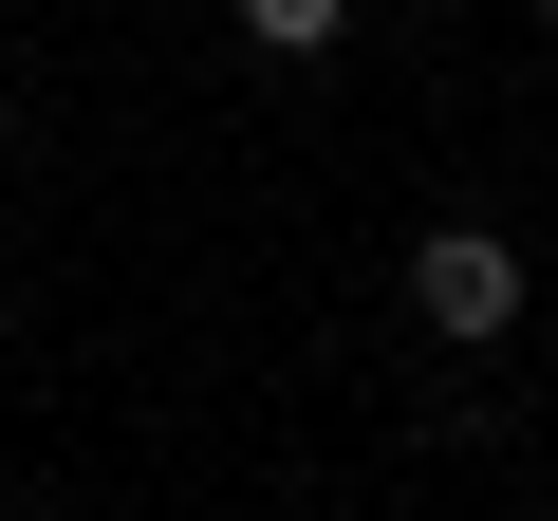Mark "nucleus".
I'll return each mask as SVG.
<instances>
[{"instance_id": "nucleus-1", "label": "nucleus", "mask_w": 558, "mask_h": 521, "mask_svg": "<svg viewBox=\"0 0 558 521\" xmlns=\"http://www.w3.org/2000/svg\"><path fill=\"white\" fill-rule=\"evenodd\" d=\"M521 242L502 223H410V336H447V354H502L521 336Z\"/></svg>"}, {"instance_id": "nucleus-3", "label": "nucleus", "mask_w": 558, "mask_h": 521, "mask_svg": "<svg viewBox=\"0 0 558 521\" xmlns=\"http://www.w3.org/2000/svg\"><path fill=\"white\" fill-rule=\"evenodd\" d=\"M539 38H558V0H539Z\"/></svg>"}, {"instance_id": "nucleus-2", "label": "nucleus", "mask_w": 558, "mask_h": 521, "mask_svg": "<svg viewBox=\"0 0 558 521\" xmlns=\"http://www.w3.org/2000/svg\"><path fill=\"white\" fill-rule=\"evenodd\" d=\"M223 20H242L260 57H336V38H354V0H223Z\"/></svg>"}]
</instances>
